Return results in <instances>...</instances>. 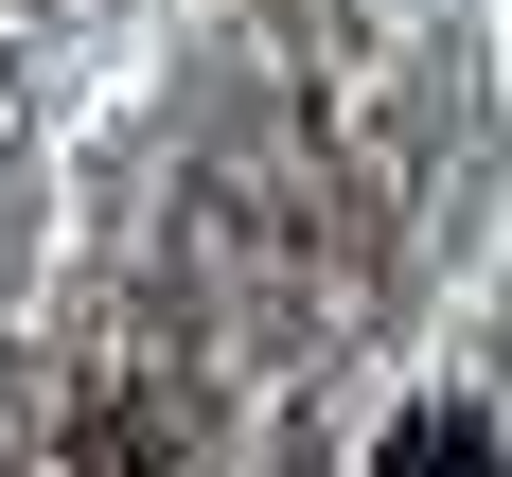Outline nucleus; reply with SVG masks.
<instances>
[{"instance_id": "obj_1", "label": "nucleus", "mask_w": 512, "mask_h": 477, "mask_svg": "<svg viewBox=\"0 0 512 477\" xmlns=\"http://www.w3.org/2000/svg\"><path fill=\"white\" fill-rule=\"evenodd\" d=\"M424 477H495V460H477V424H442V442H424Z\"/></svg>"}]
</instances>
